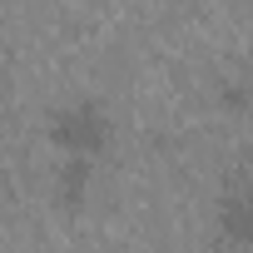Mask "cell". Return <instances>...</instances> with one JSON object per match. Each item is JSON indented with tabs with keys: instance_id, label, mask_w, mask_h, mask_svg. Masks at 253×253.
<instances>
[{
	"instance_id": "6da1fadb",
	"label": "cell",
	"mask_w": 253,
	"mask_h": 253,
	"mask_svg": "<svg viewBox=\"0 0 253 253\" xmlns=\"http://www.w3.org/2000/svg\"><path fill=\"white\" fill-rule=\"evenodd\" d=\"M50 139L70 154V159H89L109 144V114L94 99H75L50 119Z\"/></svg>"
},
{
	"instance_id": "7a4b0ae2",
	"label": "cell",
	"mask_w": 253,
	"mask_h": 253,
	"mask_svg": "<svg viewBox=\"0 0 253 253\" xmlns=\"http://www.w3.org/2000/svg\"><path fill=\"white\" fill-rule=\"evenodd\" d=\"M89 179H94V164L89 159H65V169H60V204L65 209H80L84 194H89Z\"/></svg>"
},
{
	"instance_id": "3957f363",
	"label": "cell",
	"mask_w": 253,
	"mask_h": 253,
	"mask_svg": "<svg viewBox=\"0 0 253 253\" xmlns=\"http://www.w3.org/2000/svg\"><path fill=\"white\" fill-rule=\"evenodd\" d=\"M223 228H228V238L243 243V233H248V204H243V194H228L223 199Z\"/></svg>"
}]
</instances>
